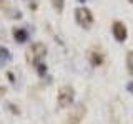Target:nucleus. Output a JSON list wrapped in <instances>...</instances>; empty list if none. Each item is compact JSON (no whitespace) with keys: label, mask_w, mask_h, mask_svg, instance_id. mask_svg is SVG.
I'll use <instances>...</instances> for the list:
<instances>
[{"label":"nucleus","mask_w":133,"mask_h":124,"mask_svg":"<svg viewBox=\"0 0 133 124\" xmlns=\"http://www.w3.org/2000/svg\"><path fill=\"white\" fill-rule=\"evenodd\" d=\"M25 55H27L28 65L37 66L38 63H42V60L45 58V55H47V47H45L43 43H40V41H35V43H32L30 47L27 48Z\"/></svg>","instance_id":"1"},{"label":"nucleus","mask_w":133,"mask_h":124,"mask_svg":"<svg viewBox=\"0 0 133 124\" xmlns=\"http://www.w3.org/2000/svg\"><path fill=\"white\" fill-rule=\"evenodd\" d=\"M75 22H77L83 30H90L93 25V13L87 7H78L75 8Z\"/></svg>","instance_id":"2"},{"label":"nucleus","mask_w":133,"mask_h":124,"mask_svg":"<svg viewBox=\"0 0 133 124\" xmlns=\"http://www.w3.org/2000/svg\"><path fill=\"white\" fill-rule=\"evenodd\" d=\"M75 99V91L70 84H65V86H60L58 88V94H57V104L58 107H68L72 106Z\"/></svg>","instance_id":"3"},{"label":"nucleus","mask_w":133,"mask_h":124,"mask_svg":"<svg viewBox=\"0 0 133 124\" xmlns=\"http://www.w3.org/2000/svg\"><path fill=\"white\" fill-rule=\"evenodd\" d=\"M85 114H87V106H85V103H78V104L72 109V113L68 114V118H66V122H65V124H80L82 119L85 118Z\"/></svg>","instance_id":"4"},{"label":"nucleus","mask_w":133,"mask_h":124,"mask_svg":"<svg viewBox=\"0 0 133 124\" xmlns=\"http://www.w3.org/2000/svg\"><path fill=\"white\" fill-rule=\"evenodd\" d=\"M111 35L115 36V40L118 41V43H123L128 36V30H127V27H125V23L120 22V20H116V22L111 23Z\"/></svg>","instance_id":"5"},{"label":"nucleus","mask_w":133,"mask_h":124,"mask_svg":"<svg viewBox=\"0 0 133 124\" xmlns=\"http://www.w3.org/2000/svg\"><path fill=\"white\" fill-rule=\"evenodd\" d=\"M14 40L17 43H25L28 40V32L25 28H14Z\"/></svg>","instance_id":"6"},{"label":"nucleus","mask_w":133,"mask_h":124,"mask_svg":"<svg viewBox=\"0 0 133 124\" xmlns=\"http://www.w3.org/2000/svg\"><path fill=\"white\" fill-rule=\"evenodd\" d=\"M8 61H12L10 50L5 48V47H0V65H7Z\"/></svg>","instance_id":"7"},{"label":"nucleus","mask_w":133,"mask_h":124,"mask_svg":"<svg viewBox=\"0 0 133 124\" xmlns=\"http://www.w3.org/2000/svg\"><path fill=\"white\" fill-rule=\"evenodd\" d=\"M88 58H90V63L93 65V66H100V65L103 63V60H105L103 55H102V53H98V51H91L90 55H88Z\"/></svg>","instance_id":"8"},{"label":"nucleus","mask_w":133,"mask_h":124,"mask_svg":"<svg viewBox=\"0 0 133 124\" xmlns=\"http://www.w3.org/2000/svg\"><path fill=\"white\" fill-rule=\"evenodd\" d=\"M125 63H127V69H128V73H130L131 76H133V50L127 53V60H125Z\"/></svg>","instance_id":"9"},{"label":"nucleus","mask_w":133,"mask_h":124,"mask_svg":"<svg viewBox=\"0 0 133 124\" xmlns=\"http://www.w3.org/2000/svg\"><path fill=\"white\" fill-rule=\"evenodd\" d=\"M52 5H53L57 13H62L65 8V0H52Z\"/></svg>","instance_id":"10"},{"label":"nucleus","mask_w":133,"mask_h":124,"mask_svg":"<svg viewBox=\"0 0 133 124\" xmlns=\"http://www.w3.org/2000/svg\"><path fill=\"white\" fill-rule=\"evenodd\" d=\"M35 68H37V73H38L40 76H45V73H47V66H45V63H38Z\"/></svg>","instance_id":"11"},{"label":"nucleus","mask_w":133,"mask_h":124,"mask_svg":"<svg viewBox=\"0 0 133 124\" xmlns=\"http://www.w3.org/2000/svg\"><path fill=\"white\" fill-rule=\"evenodd\" d=\"M127 91H128V93H131V94H133V81H130V83L127 84Z\"/></svg>","instance_id":"12"},{"label":"nucleus","mask_w":133,"mask_h":124,"mask_svg":"<svg viewBox=\"0 0 133 124\" xmlns=\"http://www.w3.org/2000/svg\"><path fill=\"white\" fill-rule=\"evenodd\" d=\"M8 106H10V109H12V111H14V113H15V114H18V109H15V106H14V104H8Z\"/></svg>","instance_id":"13"},{"label":"nucleus","mask_w":133,"mask_h":124,"mask_svg":"<svg viewBox=\"0 0 133 124\" xmlns=\"http://www.w3.org/2000/svg\"><path fill=\"white\" fill-rule=\"evenodd\" d=\"M7 76H8V80H10L12 83H15V81H14V74H12V73H7Z\"/></svg>","instance_id":"14"},{"label":"nucleus","mask_w":133,"mask_h":124,"mask_svg":"<svg viewBox=\"0 0 133 124\" xmlns=\"http://www.w3.org/2000/svg\"><path fill=\"white\" fill-rule=\"evenodd\" d=\"M128 2H130V3H131V5H133V0H128Z\"/></svg>","instance_id":"15"},{"label":"nucleus","mask_w":133,"mask_h":124,"mask_svg":"<svg viewBox=\"0 0 133 124\" xmlns=\"http://www.w3.org/2000/svg\"><path fill=\"white\" fill-rule=\"evenodd\" d=\"M78 2H87V0H78Z\"/></svg>","instance_id":"16"}]
</instances>
